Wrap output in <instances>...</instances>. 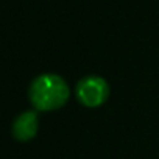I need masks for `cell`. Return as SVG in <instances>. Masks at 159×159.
<instances>
[{"mask_svg": "<svg viewBox=\"0 0 159 159\" xmlns=\"http://www.w3.org/2000/svg\"><path fill=\"white\" fill-rule=\"evenodd\" d=\"M38 129H39V119L34 111L22 112L13 123V136L20 142L31 140L38 134Z\"/></svg>", "mask_w": 159, "mask_h": 159, "instance_id": "obj_3", "label": "cell"}, {"mask_svg": "<svg viewBox=\"0 0 159 159\" xmlns=\"http://www.w3.org/2000/svg\"><path fill=\"white\" fill-rule=\"evenodd\" d=\"M28 95L34 109L47 112L62 108L70 97V89L59 75L42 73L33 80Z\"/></svg>", "mask_w": 159, "mask_h": 159, "instance_id": "obj_1", "label": "cell"}, {"mask_svg": "<svg viewBox=\"0 0 159 159\" xmlns=\"http://www.w3.org/2000/svg\"><path fill=\"white\" fill-rule=\"evenodd\" d=\"M75 94L81 105L88 108H98L109 97V84L102 76L89 75L78 81L75 88Z\"/></svg>", "mask_w": 159, "mask_h": 159, "instance_id": "obj_2", "label": "cell"}]
</instances>
